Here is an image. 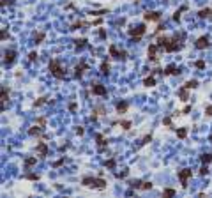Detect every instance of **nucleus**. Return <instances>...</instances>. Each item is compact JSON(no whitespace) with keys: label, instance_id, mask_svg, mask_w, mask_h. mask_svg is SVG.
Here are the masks:
<instances>
[{"label":"nucleus","instance_id":"obj_40","mask_svg":"<svg viewBox=\"0 0 212 198\" xmlns=\"http://www.w3.org/2000/svg\"><path fill=\"white\" fill-rule=\"evenodd\" d=\"M5 39H9V32H7V28H2V41H5Z\"/></svg>","mask_w":212,"mask_h":198},{"label":"nucleus","instance_id":"obj_30","mask_svg":"<svg viewBox=\"0 0 212 198\" xmlns=\"http://www.w3.org/2000/svg\"><path fill=\"white\" fill-rule=\"evenodd\" d=\"M184 87L189 89V90H191V89H196V87H198V81H196V80H189V81L184 83Z\"/></svg>","mask_w":212,"mask_h":198},{"label":"nucleus","instance_id":"obj_1","mask_svg":"<svg viewBox=\"0 0 212 198\" xmlns=\"http://www.w3.org/2000/svg\"><path fill=\"white\" fill-rule=\"evenodd\" d=\"M184 37H186L184 32H179V34H175V35H172V37L161 35V37L157 39V46H159L161 50L168 51V53H175V51H180V50L184 48Z\"/></svg>","mask_w":212,"mask_h":198},{"label":"nucleus","instance_id":"obj_26","mask_svg":"<svg viewBox=\"0 0 212 198\" xmlns=\"http://www.w3.org/2000/svg\"><path fill=\"white\" fill-rule=\"evenodd\" d=\"M175 131H177V138H180V140H184L188 136V127H179Z\"/></svg>","mask_w":212,"mask_h":198},{"label":"nucleus","instance_id":"obj_29","mask_svg":"<svg viewBox=\"0 0 212 198\" xmlns=\"http://www.w3.org/2000/svg\"><path fill=\"white\" fill-rule=\"evenodd\" d=\"M163 124H165V126H168L170 129H177V127L173 126V122H172V115H168V117H165V119H163Z\"/></svg>","mask_w":212,"mask_h":198},{"label":"nucleus","instance_id":"obj_10","mask_svg":"<svg viewBox=\"0 0 212 198\" xmlns=\"http://www.w3.org/2000/svg\"><path fill=\"white\" fill-rule=\"evenodd\" d=\"M143 19L145 21H161V14L159 12H156V11H147L145 14H143Z\"/></svg>","mask_w":212,"mask_h":198},{"label":"nucleus","instance_id":"obj_44","mask_svg":"<svg viewBox=\"0 0 212 198\" xmlns=\"http://www.w3.org/2000/svg\"><path fill=\"white\" fill-rule=\"evenodd\" d=\"M64 161H65V159H64V158H62V159H58V161H57V163H53V166H60V165H64Z\"/></svg>","mask_w":212,"mask_h":198},{"label":"nucleus","instance_id":"obj_3","mask_svg":"<svg viewBox=\"0 0 212 198\" xmlns=\"http://www.w3.org/2000/svg\"><path fill=\"white\" fill-rule=\"evenodd\" d=\"M48 69H50V73H51L57 80L65 78V69L62 67V64H60V60H58V58H51V60H50V64H48Z\"/></svg>","mask_w":212,"mask_h":198},{"label":"nucleus","instance_id":"obj_49","mask_svg":"<svg viewBox=\"0 0 212 198\" xmlns=\"http://www.w3.org/2000/svg\"><path fill=\"white\" fill-rule=\"evenodd\" d=\"M69 110H71V112H74V110H76V104H74V103H73V104H69Z\"/></svg>","mask_w":212,"mask_h":198},{"label":"nucleus","instance_id":"obj_32","mask_svg":"<svg viewBox=\"0 0 212 198\" xmlns=\"http://www.w3.org/2000/svg\"><path fill=\"white\" fill-rule=\"evenodd\" d=\"M23 179H28V181H39L41 175H39V174H25Z\"/></svg>","mask_w":212,"mask_h":198},{"label":"nucleus","instance_id":"obj_28","mask_svg":"<svg viewBox=\"0 0 212 198\" xmlns=\"http://www.w3.org/2000/svg\"><path fill=\"white\" fill-rule=\"evenodd\" d=\"M113 124H120V127H122V129H126V131H127V129H131V126H133V124H131V120H119V122H113Z\"/></svg>","mask_w":212,"mask_h":198},{"label":"nucleus","instance_id":"obj_7","mask_svg":"<svg viewBox=\"0 0 212 198\" xmlns=\"http://www.w3.org/2000/svg\"><path fill=\"white\" fill-rule=\"evenodd\" d=\"M177 175H179V179H180L182 188H188V182H189V179L193 177V172H191L189 168H184V170H180Z\"/></svg>","mask_w":212,"mask_h":198},{"label":"nucleus","instance_id":"obj_15","mask_svg":"<svg viewBox=\"0 0 212 198\" xmlns=\"http://www.w3.org/2000/svg\"><path fill=\"white\" fill-rule=\"evenodd\" d=\"M177 94H179L180 101H184V103H188V101H189V89H186L184 85L179 89V92H177Z\"/></svg>","mask_w":212,"mask_h":198},{"label":"nucleus","instance_id":"obj_22","mask_svg":"<svg viewBox=\"0 0 212 198\" xmlns=\"http://www.w3.org/2000/svg\"><path fill=\"white\" fill-rule=\"evenodd\" d=\"M184 11H188V5H182L179 11H175V12H173V21H180V14H182Z\"/></svg>","mask_w":212,"mask_h":198},{"label":"nucleus","instance_id":"obj_12","mask_svg":"<svg viewBox=\"0 0 212 198\" xmlns=\"http://www.w3.org/2000/svg\"><path fill=\"white\" fill-rule=\"evenodd\" d=\"M14 60H16V51H14V50H5V51H4V62L9 66V64H12Z\"/></svg>","mask_w":212,"mask_h":198},{"label":"nucleus","instance_id":"obj_45","mask_svg":"<svg viewBox=\"0 0 212 198\" xmlns=\"http://www.w3.org/2000/svg\"><path fill=\"white\" fill-rule=\"evenodd\" d=\"M99 37H101V39H104V37H106V32H104V30H103V28H101V30H99Z\"/></svg>","mask_w":212,"mask_h":198},{"label":"nucleus","instance_id":"obj_5","mask_svg":"<svg viewBox=\"0 0 212 198\" xmlns=\"http://www.w3.org/2000/svg\"><path fill=\"white\" fill-rule=\"evenodd\" d=\"M145 32H147V27H145V25H138L136 28H131V30H129V35L133 37L134 42H138V41H142V37L145 35Z\"/></svg>","mask_w":212,"mask_h":198},{"label":"nucleus","instance_id":"obj_19","mask_svg":"<svg viewBox=\"0 0 212 198\" xmlns=\"http://www.w3.org/2000/svg\"><path fill=\"white\" fill-rule=\"evenodd\" d=\"M198 16H200V18H211V16H212V9H211V7L200 9V11H198Z\"/></svg>","mask_w":212,"mask_h":198},{"label":"nucleus","instance_id":"obj_13","mask_svg":"<svg viewBox=\"0 0 212 198\" xmlns=\"http://www.w3.org/2000/svg\"><path fill=\"white\" fill-rule=\"evenodd\" d=\"M42 131H44V126H41V124H37V122H35V124L28 129V135H30V136H41V135H42Z\"/></svg>","mask_w":212,"mask_h":198},{"label":"nucleus","instance_id":"obj_23","mask_svg":"<svg viewBox=\"0 0 212 198\" xmlns=\"http://www.w3.org/2000/svg\"><path fill=\"white\" fill-rule=\"evenodd\" d=\"M143 85H145V87H154V85H156V78H154V74L147 76V78L143 80Z\"/></svg>","mask_w":212,"mask_h":198},{"label":"nucleus","instance_id":"obj_25","mask_svg":"<svg viewBox=\"0 0 212 198\" xmlns=\"http://www.w3.org/2000/svg\"><path fill=\"white\" fill-rule=\"evenodd\" d=\"M74 46H76L78 50L85 48V46H87V39H85V37H81V39H74Z\"/></svg>","mask_w":212,"mask_h":198},{"label":"nucleus","instance_id":"obj_4","mask_svg":"<svg viewBox=\"0 0 212 198\" xmlns=\"http://www.w3.org/2000/svg\"><path fill=\"white\" fill-rule=\"evenodd\" d=\"M108 53H110V57L115 58V60H126V57H127V53H126L124 50H120L117 44H110Z\"/></svg>","mask_w":212,"mask_h":198},{"label":"nucleus","instance_id":"obj_6","mask_svg":"<svg viewBox=\"0 0 212 198\" xmlns=\"http://www.w3.org/2000/svg\"><path fill=\"white\" fill-rule=\"evenodd\" d=\"M161 48L157 46V42H152V44H149V50H147V57H149V60L150 62H157L159 60V57H157V51H159Z\"/></svg>","mask_w":212,"mask_h":198},{"label":"nucleus","instance_id":"obj_37","mask_svg":"<svg viewBox=\"0 0 212 198\" xmlns=\"http://www.w3.org/2000/svg\"><path fill=\"white\" fill-rule=\"evenodd\" d=\"M200 175H202V177L209 175V166H207V165H202V168H200Z\"/></svg>","mask_w":212,"mask_h":198},{"label":"nucleus","instance_id":"obj_2","mask_svg":"<svg viewBox=\"0 0 212 198\" xmlns=\"http://www.w3.org/2000/svg\"><path fill=\"white\" fill-rule=\"evenodd\" d=\"M106 181L99 175V177H83L81 179V186H85V188H90V189H104L106 188Z\"/></svg>","mask_w":212,"mask_h":198},{"label":"nucleus","instance_id":"obj_16","mask_svg":"<svg viewBox=\"0 0 212 198\" xmlns=\"http://www.w3.org/2000/svg\"><path fill=\"white\" fill-rule=\"evenodd\" d=\"M88 66L85 64V62H80V66H76V69H74V76L76 78H81V74H83V71L87 69Z\"/></svg>","mask_w":212,"mask_h":198},{"label":"nucleus","instance_id":"obj_11","mask_svg":"<svg viewBox=\"0 0 212 198\" xmlns=\"http://www.w3.org/2000/svg\"><path fill=\"white\" fill-rule=\"evenodd\" d=\"M48 150H50V149H48V145H46L44 142H39L37 147H35V154H37L39 158H46V156H48Z\"/></svg>","mask_w":212,"mask_h":198},{"label":"nucleus","instance_id":"obj_39","mask_svg":"<svg viewBox=\"0 0 212 198\" xmlns=\"http://www.w3.org/2000/svg\"><path fill=\"white\" fill-rule=\"evenodd\" d=\"M127 174H129V170H124L122 174H115V177L117 179H124V177H127Z\"/></svg>","mask_w":212,"mask_h":198},{"label":"nucleus","instance_id":"obj_43","mask_svg":"<svg viewBox=\"0 0 212 198\" xmlns=\"http://www.w3.org/2000/svg\"><path fill=\"white\" fill-rule=\"evenodd\" d=\"M205 115H209V117H212V104H209V106L205 108Z\"/></svg>","mask_w":212,"mask_h":198},{"label":"nucleus","instance_id":"obj_48","mask_svg":"<svg viewBox=\"0 0 212 198\" xmlns=\"http://www.w3.org/2000/svg\"><path fill=\"white\" fill-rule=\"evenodd\" d=\"M188 112H191V106H186V108L182 110V115H184V113H188Z\"/></svg>","mask_w":212,"mask_h":198},{"label":"nucleus","instance_id":"obj_36","mask_svg":"<svg viewBox=\"0 0 212 198\" xmlns=\"http://www.w3.org/2000/svg\"><path fill=\"white\" fill-rule=\"evenodd\" d=\"M115 165H117L115 158H111V159H108V161H106V168H110V170H115Z\"/></svg>","mask_w":212,"mask_h":198},{"label":"nucleus","instance_id":"obj_35","mask_svg":"<svg viewBox=\"0 0 212 198\" xmlns=\"http://www.w3.org/2000/svg\"><path fill=\"white\" fill-rule=\"evenodd\" d=\"M166 197H175V189H172V188H166L165 191H163V198Z\"/></svg>","mask_w":212,"mask_h":198},{"label":"nucleus","instance_id":"obj_33","mask_svg":"<svg viewBox=\"0 0 212 198\" xmlns=\"http://www.w3.org/2000/svg\"><path fill=\"white\" fill-rule=\"evenodd\" d=\"M200 159H202L203 165H209V163H212V154H203Z\"/></svg>","mask_w":212,"mask_h":198},{"label":"nucleus","instance_id":"obj_38","mask_svg":"<svg viewBox=\"0 0 212 198\" xmlns=\"http://www.w3.org/2000/svg\"><path fill=\"white\" fill-rule=\"evenodd\" d=\"M195 67H196V69H203V67H205V62H203V60H196V62H195Z\"/></svg>","mask_w":212,"mask_h":198},{"label":"nucleus","instance_id":"obj_24","mask_svg":"<svg viewBox=\"0 0 212 198\" xmlns=\"http://www.w3.org/2000/svg\"><path fill=\"white\" fill-rule=\"evenodd\" d=\"M9 99V92H7V89L5 87H2V112L5 110V101Z\"/></svg>","mask_w":212,"mask_h":198},{"label":"nucleus","instance_id":"obj_50","mask_svg":"<svg viewBox=\"0 0 212 198\" xmlns=\"http://www.w3.org/2000/svg\"><path fill=\"white\" fill-rule=\"evenodd\" d=\"M209 140H211V142H212V135H211V138H209Z\"/></svg>","mask_w":212,"mask_h":198},{"label":"nucleus","instance_id":"obj_47","mask_svg":"<svg viewBox=\"0 0 212 198\" xmlns=\"http://www.w3.org/2000/svg\"><path fill=\"white\" fill-rule=\"evenodd\" d=\"M76 135L81 136V135H83V127H76Z\"/></svg>","mask_w":212,"mask_h":198},{"label":"nucleus","instance_id":"obj_46","mask_svg":"<svg viewBox=\"0 0 212 198\" xmlns=\"http://www.w3.org/2000/svg\"><path fill=\"white\" fill-rule=\"evenodd\" d=\"M101 23H103V19H101V18H99V19H94V21H92V25H101Z\"/></svg>","mask_w":212,"mask_h":198},{"label":"nucleus","instance_id":"obj_14","mask_svg":"<svg viewBox=\"0 0 212 198\" xmlns=\"http://www.w3.org/2000/svg\"><path fill=\"white\" fill-rule=\"evenodd\" d=\"M163 74H166V76H175V74H180V69H179L175 64H170V66H166V69L163 71Z\"/></svg>","mask_w":212,"mask_h":198},{"label":"nucleus","instance_id":"obj_27","mask_svg":"<svg viewBox=\"0 0 212 198\" xmlns=\"http://www.w3.org/2000/svg\"><path fill=\"white\" fill-rule=\"evenodd\" d=\"M44 35H46L44 32H35V34H34V42H35V44H39V42H42V39H44Z\"/></svg>","mask_w":212,"mask_h":198},{"label":"nucleus","instance_id":"obj_21","mask_svg":"<svg viewBox=\"0 0 212 198\" xmlns=\"http://www.w3.org/2000/svg\"><path fill=\"white\" fill-rule=\"evenodd\" d=\"M96 142H97V145H99V147H106V145H108V140H106L101 133H99V135H96Z\"/></svg>","mask_w":212,"mask_h":198},{"label":"nucleus","instance_id":"obj_8","mask_svg":"<svg viewBox=\"0 0 212 198\" xmlns=\"http://www.w3.org/2000/svg\"><path fill=\"white\" fill-rule=\"evenodd\" d=\"M209 46H211V39H209L207 35L198 37L196 42H195V48H196V50H205V48H209Z\"/></svg>","mask_w":212,"mask_h":198},{"label":"nucleus","instance_id":"obj_9","mask_svg":"<svg viewBox=\"0 0 212 198\" xmlns=\"http://www.w3.org/2000/svg\"><path fill=\"white\" fill-rule=\"evenodd\" d=\"M92 94L101 96V97H106V87H104L103 83H92Z\"/></svg>","mask_w":212,"mask_h":198},{"label":"nucleus","instance_id":"obj_41","mask_svg":"<svg viewBox=\"0 0 212 198\" xmlns=\"http://www.w3.org/2000/svg\"><path fill=\"white\" fill-rule=\"evenodd\" d=\"M28 60H30V62H34V60H37V53H35V51H32V53H28Z\"/></svg>","mask_w":212,"mask_h":198},{"label":"nucleus","instance_id":"obj_34","mask_svg":"<svg viewBox=\"0 0 212 198\" xmlns=\"http://www.w3.org/2000/svg\"><path fill=\"white\" fill-rule=\"evenodd\" d=\"M46 101H48V97H39L35 103H34V108H39V106H42V104H46Z\"/></svg>","mask_w":212,"mask_h":198},{"label":"nucleus","instance_id":"obj_17","mask_svg":"<svg viewBox=\"0 0 212 198\" xmlns=\"http://www.w3.org/2000/svg\"><path fill=\"white\" fill-rule=\"evenodd\" d=\"M127 108H129V103L127 101H120V103H117V112L122 115V113H126L127 112Z\"/></svg>","mask_w":212,"mask_h":198},{"label":"nucleus","instance_id":"obj_18","mask_svg":"<svg viewBox=\"0 0 212 198\" xmlns=\"http://www.w3.org/2000/svg\"><path fill=\"white\" fill-rule=\"evenodd\" d=\"M127 184L133 188V189H142L143 186V181H138V179H133V181H127Z\"/></svg>","mask_w":212,"mask_h":198},{"label":"nucleus","instance_id":"obj_31","mask_svg":"<svg viewBox=\"0 0 212 198\" xmlns=\"http://www.w3.org/2000/svg\"><path fill=\"white\" fill-rule=\"evenodd\" d=\"M35 163H37L35 156H34V158H27V159H25V168H30V166H34Z\"/></svg>","mask_w":212,"mask_h":198},{"label":"nucleus","instance_id":"obj_20","mask_svg":"<svg viewBox=\"0 0 212 198\" xmlns=\"http://www.w3.org/2000/svg\"><path fill=\"white\" fill-rule=\"evenodd\" d=\"M101 74H104V76L110 74V64H108V60H103V62H101Z\"/></svg>","mask_w":212,"mask_h":198},{"label":"nucleus","instance_id":"obj_42","mask_svg":"<svg viewBox=\"0 0 212 198\" xmlns=\"http://www.w3.org/2000/svg\"><path fill=\"white\" fill-rule=\"evenodd\" d=\"M150 140H152V135H147V136H145V138L142 140V143H140V145H145V143H149Z\"/></svg>","mask_w":212,"mask_h":198}]
</instances>
